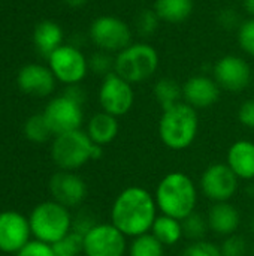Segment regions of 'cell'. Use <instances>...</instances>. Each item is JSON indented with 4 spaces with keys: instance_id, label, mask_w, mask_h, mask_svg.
Returning <instances> with one entry per match:
<instances>
[{
    "instance_id": "obj_1",
    "label": "cell",
    "mask_w": 254,
    "mask_h": 256,
    "mask_svg": "<svg viewBox=\"0 0 254 256\" xmlns=\"http://www.w3.org/2000/svg\"><path fill=\"white\" fill-rule=\"evenodd\" d=\"M154 195L141 186L121 190L111 207V224L126 237L135 238L151 231L157 218Z\"/></svg>"
},
{
    "instance_id": "obj_2",
    "label": "cell",
    "mask_w": 254,
    "mask_h": 256,
    "mask_svg": "<svg viewBox=\"0 0 254 256\" xmlns=\"http://www.w3.org/2000/svg\"><path fill=\"white\" fill-rule=\"evenodd\" d=\"M154 200L162 214L184 220L187 216L195 213L198 204V189L186 172L172 171L157 184Z\"/></svg>"
},
{
    "instance_id": "obj_3",
    "label": "cell",
    "mask_w": 254,
    "mask_h": 256,
    "mask_svg": "<svg viewBox=\"0 0 254 256\" xmlns=\"http://www.w3.org/2000/svg\"><path fill=\"white\" fill-rule=\"evenodd\" d=\"M199 130V117L193 106L186 102H180L168 110L159 122V136L162 142L174 152L189 148Z\"/></svg>"
},
{
    "instance_id": "obj_4",
    "label": "cell",
    "mask_w": 254,
    "mask_h": 256,
    "mask_svg": "<svg viewBox=\"0 0 254 256\" xmlns=\"http://www.w3.org/2000/svg\"><path fill=\"white\" fill-rule=\"evenodd\" d=\"M102 154L103 147L94 144L81 129L55 135L51 146V158L61 171H75L90 160H99Z\"/></svg>"
},
{
    "instance_id": "obj_5",
    "label": "cell",
    "mask_w": 254,
    "mask_h": 256,
    "mask_svg": "<svg viewBox=\"0 0 254 256\" xmlns=\"http://www.w3.org/2000/svg\"><path fill=\"white\" fill-rule=\"evenodd\" d=\"M72 214L67 207L52 201L37 204L30 216L31 236L48 244H54L72 231Z\"/></svg>"
},
{
    "instance_id": "obj_6",
    "label": "cell",
    "mask_w": 254,
    "mask_h": 256,
    "mask_svg": "<svg viewBox=\"0 0 254 256\" xmlns=\"http://www.w3.org/2000/svg\"><path fill=\"white\" fill-rule=\"evenodd\" d=\"M159 63V52L154 46L145 42H136L115 56L114 72L130 84H139L156 74Z\"/></svg>"
},
{
    "instance_id": "obj_7",
    "label": "cell",
    "mask_w": 254,
    "mask_h": 256,
    "mask_svg": "<svg viewBox=\"0 0 254 256\" xmlns=\"http://www.w3.org/2000/svg\"><path fill=\"white\" fill-rule=\"evenodd\" d=\"M88 36L91 42L106 52H120L132 42V28L129 24L114 15H102L93 20Z\"/></svg>"
},
{
    "instance_id": "obj_8",
    "label": "cell",
    "mask_w": 254,
    "mask_h": 256,
    "mask_svg": "<svg viewBox=\"0 0 254 256\" xmlns=\"http://www.w3.org/2000/svg\"><path fill=\"white\" fill-rule=\"evenodd\" d=\"M48 66L55 80L66 86L79 84L90 70L84 52L78 46L67 44H63L48 57Z\"/></svg>"
},
{
    "instance_id": "obj_9",
    "label": "cell",
    "mask_w": 254,
    "mask_h": 256,
    "mask_svg": "<svg viewBox=\"0 0 254 256\" xmlns=\"http://www.w3.org/2000/svg\"><path fill=\"white\" fill-rule=\"evenodd\" d=\"M99 104L102 106V111L117 118L126 116L135 104L133 84H130L115 72H111L109 75L103 76L99 90Z\"/></svg>"
},
{
    "instance_id": "obj_10",
    "label": "cell",
    "mask_w": 254,
    "mask_h": 256,
    "mask_svg": "<svg viewBox=\"0 0 254 256\" xmlns=\"http://www.w3.org/2000/svg\"><path fill=\"white\" fill-rule=\"evenodd\" d=\"M42 114L54 136L78 130L81 129V124L84 122L82 105L69 99L64 94L52 98L46 104Z\"/></svg>"
},
{
    "instance_id": "obj_11",
    "label": "cell",
    "mask_w": 254,
    "mask_h": 256,
    "mask_svg": "<svg viewBox=\"0 0 254 256\" xmlns=\"http://www.w3.org/2000/svg\"><path fill=\"white\" fill-rule=\"evenodd\" d=\"M240 178L228 164L210 165L201 176V190L213 202H229L238 190Z\"/></svg>"
},
{
    "instance_id": "obj_12",
    "label": "cell",
    "mask_w": 254,
    "mask_h": 256,
    "mask_svg": "<svg viewBox=\"0 0 254 256\" xmlns=\"http://www.w3.org/2000/svg\"><path fill=\"white\" fill-rule=\"evenodd\" d=\"M126 238L112 224H97L84 236V255L124 256L127 252Z\"/></svg>"
},
{
    "instance_id": "obj_13",
    "label": "cell",
    "mask_w": 254,
    "mask_h": 256,
    "mask_svg": "<svg viewBox=\"0 0 254 256\" xmlns=\"http://www.w3.org/2000/svg\"><path fill=\"white\" fill-rule=\"evenodd\" d=\"M253 78L250 64L240 56H225L214 64V80L220 88L238 93L246 90Z\"/></svg>"
},
{
    "instance_id": "obj_14",
    "label": "cell",
    "mask_w": 254,
    "mask_h": 256,
    "mask_svg": "<svg viewBox=\"0 0 254 256\" xmlns=\"http://www.w3.org/2000/svg\"><path fill=\"white\" fill-rule=\"evenodd\" d=\"M31 240L28 218L18 212L0 213V252L16 254Z\"/></svg>"
},
{
    "instance_id": "obj_15",
    "label": "cell",
    "mask_w": 254,
    "mask_h": 256,
    "mask_svg": "<svg viewBox=\"0 0 254 256\" xmlns=\"http://www.w3.org/2000/svg\"><path fill=\"white\" fill-rule=\"evenodd\" d=\"M49 194L52 200L67 208L82 204L87 196L85 182L72 171L55 172L49 180Z\"/></svg>"
},
{
    "instance_id": "obj_16",
    "label": "cell",
    "mask_w": 254,
    "mask_h": 256,
    "mask_svg": "<svg viewBox=\"0 0 254 256\" xmlns=\"http://www.w3.org/2000/svg\"><path fill=\"white\" fill-rule=\"evenodd\" d=\"M55 76L49 66L40 63H28L16 74V84L19 90L28 96L46 98L55 90Z\"/></svg>"
},
{
    "instance_id": "obj_17",
    "label": "cell",
    "mask_w": 254,
    "mask_h": 256,
    "mask_svg": "<svg viewBox=\"0 0 254 256\" xmlns=\"http://www.w3.org/2000/svg\"><path fill=\"white\" fill-rule=\"evenodd\" d=\"M220 87L214 78L205 75L190 76L183 86V99L195 110H205L217 104Z\"/></svg>"
},
{
    "instance_id": "obj_18",
    "label": "cell",
    "mask_w": 254,
    "mask_h": 256,
    "mask_svg": "<svg viewBox=\"0 0 254 256\" xmlns=\"http://www.w3.org/2000/svg\"><path fill=\"white\" fill-rule=\"evenodd\" d=\"M210 231L220 237L235 234L241 225V214L231 202H214L207 216Z\"/></svg>"
},
{
    "instance_id": "obj_19",
    "label": "cell",
    "mask_w": 254,
    "mask_h": 256,
    "mask_svg": "<svg viewBox=\"0 0 254 256\" xmlns=\"http://www.w3.org/2000/svg\"><path fill=\"white\" fill-rule=\"evenodd\" d=\"M226 164L240 180H254V142L249 140L235 141L229 150Z\"/></svg>"
},
{
    "instance_id": "obj_20",
    "label": "cell",
    "mask_w": 254,
    "mask_h": 256,
    "mask_svg": "<svg viewBox=\"0 0 254 256\" xmlns=\"http://www.w3.org/2000/svg\"><path fill=\"white\" fill-rule=\"evenodd\" d=\"M63 28L52 20H43L36 24L33 30V44L42 57H49L55 50L63 45Z\"/></svg>"
},
{
    "instance_id": "obj_21",
    "label": "cell",
    "mask_w": 254,
    "mask_h": 256,
    "mask_svg": "<svg viewBox=\"0 0 254 256\" xmlns=\"http://www.w3.org/2000/svg\"><path fill=\"white\" fill-rule=\"evenodd\" d=\"M118 130H120L118 118L102 111L94 114L88 120L85 132L94 144L103 147L106 144H111L117 138Z\"/></svg>"
},
{
    "instance_id": "obj_22",
    "label": "cell",
    "mask_w": 254,
    "mask_h": 256,
    "mask_svg": "<svg viewBox=\"0 0 254 256\" xmlns=\"http://www.w3.org/2000/svg\"><path fill=\"white\" fill-rule=\"evenodd\" d=\"M193 8V0H156L153 9L157 12L162 21L180 24L190 18Z\"/></svg>"
},
{
    "instance_id": "obj_23",
    "label": "cell",
    "mask_w": 254,
    "mask_h": 256,
    "mask_svg": "<svg viewBox=\"0 0 254 256\" xmlns=\"http://www.w3.org/2000/svg\"><path fill=\"white\" fill-rule=\"evenodd\" d=\"M165 248L166 246H175L180 243V240L184 237L183 232V225L181 220L166 216V214H160L156 218L151 231H150Z\"/></svg>"
},
{
    "instance_id": "obj_24",
    "label": "cell",
    "mask_w": 254,
    "mask_h": 256,
    "mask_svg": "<svg viewBox=\"0 0 254 256\" xmlns=\"http://www.w3.org/2000/svg\"><path fill=\"white\" fill-rule=\"evenodd\" d=\"M153 94L156 100L160 104L163 110H168L180 102H183V87L178 84L177 80L163 76L157 80V82L153 87Z\"/></svg>"
},
{
    "instance_id": "obj_25",
    "label": "cell",
    "mask_w": 254,
    "mask_h": 256,
    "mask_svg": "<svg viewBox=\"0 0 254 256\" xmlns=\"http://www.w3.org/2000/svg\"><path fill=\"white\" fill-rule=\"evenodd\" d=\"M129 256H165V246L151 234L135 237L127 248Z\"/></svg>"
},
{
    "instance_id": "obj_26",
    "label": "cell",
    "mask_w": 254,
    "mask_h": 256,
    "mask_svg": "<svg viewBox=\"0 0 254 256\" xmlns=\"http://www.w3.org/2000/svg\"><path fill=\"white\" fill-rule=\"evenodd\" d=\"M24 135L28 141L36 142V144H42V142H46L54 134L51 132L43 114H34L25 120Z\"/></svg>"
},
{
    "instance_id": "obj_27",
    "label": "cell",
    "mask_w": 254,
    "mask_h": 256,
    "mask_svg": "<svg viewBox=\"0 0 254 256\" xmlns=\"http://www.w3.org/2000/svg\"><path fill=\"white\" fill-rule=\"evenodd\" d=\"M181 225H183L184 237H187L192 242L205 240V236L210 230L207 218H204L202 214H199L196 212L192 213L190 216H187L184 220H181Z\"/></svg>"
},
{
    "instance_id": "obj_28",
    "label": "cell",
    "mask_w": 254,
    "mask_h": 256,
    "mask_svg": "<svg viewBox=\"0 0 254 256\" xmlns=\"http://www.w3.org/2000/svg\"><path fill=\"white\" fill-rule=\"evenodd\" d=\"M55 256H79L84 254V236L70 231L66 237L52 244Z\"/></svg>"
},
{
    "instance_id": "obj_29",
    "label": "cell",
    "mask_w": 254,
    "mask_h": 256,
    "mask_svg": "<svg viewBox=\"0 0 254 256\" xmlns=\"http://www.w3.org/2000/svg\"><path fill=\"white\" fill-rule=\"evenodd\" d=\"M160 18L154 9H142L135 20V28L139 36L142 38H151L160 26Z\"/></svg>"
},
{
    "instance_id": "obj_30",
    "label": "cell",
    "mask_w": 254,
    "mask_h": 256,
    "mask_svg": "<svg viewBox=\"0 0 254 256\" xmlns=\"http://www.w3.org/2000/svg\"><path fill=\"white\" fill-rule=\"evenodd\" d=\"M114 66H115V58L111 57V52L106 51H97L94 52L90 58H88V69L97 75H109L111 72H114Z\"/></svg>"
},
{
    "instance_id": "obj_31",
    "label": "cell",
    "mask_w": 254,
    "mask_h": 256,
    "mask_svg": "<svg viewBox=\"0 0 254 256\" xmlns=\"http://www.w3.org/2000/svg\"><path fill=\"white\" fill-rule=\"evenodd\" d=\"M238 44L241 50L254 57V18H249L241 22L238 28Z\"/></svg>"
},
{
    "instance_id": "obj_32",
    "label": "cell",
    "mask_w": 254,
    "mask_h": 256,
    "mask_svg": "<svg viewBox=\"0 0 254 256\" xmlns=\"http://www.w3.org/2000/svg\"><path fill=\"white\" fill-rule=\"evenodd\" d=\"M181 256H223L222 250L217 244L207 242V240H199V242H193L192 244H189Z\"/></svg>"
},
{
    "instance_id": "obj_33",
    "label": "cell",
    "mask_w": 254,
    "mask_h": 256,
    "mask_svg": "<svg viewBox=\"0 0 254 256\" xmlns=\"http://www.w3.org/2000/svg\"><path fill=\"white\" fill-rule=\"evenodd\" d=\"M223 256H246L247 254V242L244 237L232 234L225 238L220 246Z\"/></svg>"
},
{
    "instance_id": "obj_34",
    "label": "cell",
    "mask_w": 254,
    "mask_h": 256,
    "mask_svg": "<svg viewBox=\"0 0 254 256\" xmlns=\"http://www.w3.org/2000/svg\"><path fill=\"white\" fill-rule=\"evenodd\" d=\"M15 256H55L52 250V244L43 243L40 240H30Z\"/></svg>"
},
{
    "instance_id": "obj_35",
    "label": "cell",
    "mask_w": 254,
    "mask_h": 256,
    "mask_svg": "<svg viewBox=\"0 0 254 256\" xmlns=\"http://www.w3.org/2000/svg\"><path fill=\"white\" fill-rule=\"evenodd\" d=\"M99 222H96V218L90 213V212H79L73 220H72V231L73 232H78L81 236H85L90 230H93Z\"/></svg>"
},
{
    "instance_id": "obj_36",
    "label": "cell",
    "mask_w": 254,
    "mask_h": 256,
    "mask_svg": "<svg viewBox=\"0 0 254 256\" xmlns=\"http://www.w3.org/2000/svg\"><path fill=\"white\" fill-rule=\"evenodd\" d=\"M217 20H219V24H220L223 28H228V30L235 28V27L240 28V26H241V22H240V15H238V12H237L235 9H232V8L222 9L220 14H219V16H217Z\"/></svg>"
},
{
    "instance_id": "obj_37",
    "label": "cell",
    "mask_w": 254,
    "mask_h": 256,
    "mask_svg": "<svg viewBox=\"0 0 254 256\" xmlns=\"http://www.w3.org/2000/svg\"><path fill=\"white\" fill-rule=\"evenodd\" d=\"M238 120L243 126L254 129V99H247L238 110Z\"/></svg>"
},
{
    "instance_id": "obj_38",
    "label": "cell",
    "mask_w": 254,
    "mask_h": 256,
    "mask_svg": "<svg viewBox=\"0 0 254 256\" xmlns=\"http://www.w3.org/2000/svg\"><path fill=\"white\" fill-rule=\"evenodd\" d=\"M63 94H64V96H67L69 99H72V100H75V102L81 104V105L85 102V98H87L85 92L82 90V87H81L79 84L66 86V90H64V93H63Z\"/></svg>"
},
{
    "instance_id": "obj_39",
    "label": "cell",
    "mask_w": 254,
    "mask_h": 256,
    "mask_svg": "<svg viewBox=\"0 0 254 256\" xmlns=\"http://www.w3.org/2000/svg\"><path fill=\"white\" fill-rule=\"evenodd\" d=\"M69 8H82L85 3H87V0H63Z\"/></svg>"
},
{
    "instance_id": "obj_40",
    "label": "cell",
    "mask_w": 254,
    "mask_h": 256,
    "mask_svg": "<svg viewBox=\"0 0 254 256\" xmlns=\"http://www.w3.org/2000/svg\"><path fill=\"white\" fill-rule=\"evenodd\" d=\"M244 9L250 16L254 18V0H244Z\"/></svg>"
},
{
    "instance_id": "obj_41",
    "label": "cell",
    "mask_w": 254,
    "mask_h": 256,
    "mask_svg": "<svg viewBox=\"0 0 254 256\" xmlns=\"http://www.w3.org/2000/svg\"><path fill=\"white\" fill-rule=\"evenodd\" d=\"M250 226H252V230H253V231H254V216H253V218H252V224H250Z\"/></svg>"
},
{
    "instance_id": "obj_42",
    "label": "cell",
    "mask_w": 254,
    "mask_h": 256,
    "mask_svg": "<svg viewBox=\"0 0 254 256\" xmlns=\"http://www.w3.org/2000/svg\"><path fill=\"white\" fill-rule=\"evenodd\" d=\"M253 256H254V250H253Z\"/></svg>"
}]
</instances>
